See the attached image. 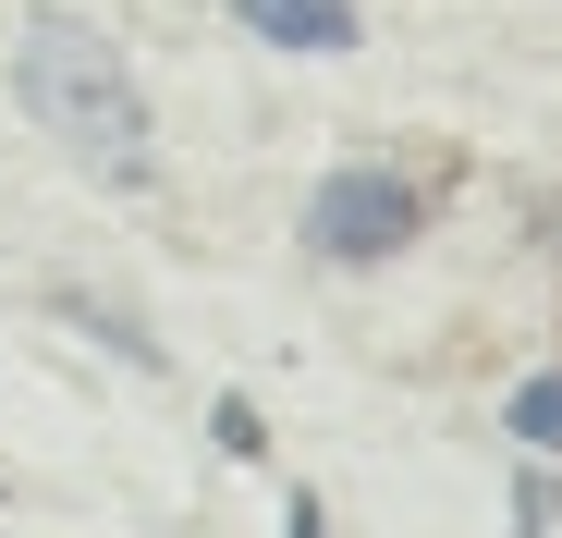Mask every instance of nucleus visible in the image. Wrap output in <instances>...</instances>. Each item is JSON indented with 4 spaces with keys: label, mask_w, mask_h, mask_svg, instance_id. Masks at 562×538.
Instances as JSON below:
<instances>
[{
    "label": "nucleus",
    "mask_w": 562,
    "mask_h": 538,
    "mask_svg": "<svg viewBox=\"0 0 562 538\" xmlns=\"http://www.w3.org/2000/svg\"><path fill=\"white\" fill-rule=\"evenodd\" d=\"M13 86H25V111L99 171V184H147V99H135L123 49L86 25V13H25Z\"/></svg>",
    "instance_id": "1"
},
{
    "label": "nucleus",
    "mask_w": 562,
    "mask_h": 538,
    "mask_svg": "<svg viewBox=\"0 0 562 538\" xmlns=\"http://www.w3.org/2000/svg\"><path fill=\"white\" fill-rule=\"evenodd\" d=\"M428 233V184H404V171H330V184L306 197V257L330 269H367V257H404Z\"/></svg>",
    "instance_id": "2"
},
{
    "label": "nucleus",
    "mask_w": 562,
    "mask_h": 538,
    "mask_svg": "<svg viewBox=\"0 0 562 538\" xmlns=\"http://www.w3.org/2000/svg\"><path fill=\"white\" fill-rule=\"evenodd\" d=\"M233 25L269 49H355V0H233Z\"/></svg>",
    "instance_id": "3"
},
{
    "label": "nucleus",
    "mask_w": 562,
    "mask_h": 538,
    "mask_svg": "<svg viewBox=\"0 0 562 538\" xmlns=\"http://www.w3.org/2000/svg\"><path fill=\"white\" fill-rule=\"evenodd\" d=\"M502 416H514V440H526V453H562V368H550V380H526Z\"/></svg>",
    "instance_id": "4"
},
{
    "label": "nucleus",
    "mask_w": 562,
    "mask_h": 538,
    "mask_svg": "<svg viewBox=\"0 0 562 538\" xmlns=\"http://www.w3.org/2000/svg\"><path fill=\"white\" fill-rule=\"evenodd\" d=\"M209 440H221V453H257V440H269V428H257V404H245V392H233V404H221V416H209Z\"/></svg>",
    "instance_id": "5"
},
{
    "label": "nucleus",
    "mask_w": 562,
    "mask_h": 538,
    "mask_svg": "<svg viewBox=\"0 0 562 538\" xmlns=\"http://www.w3.org/2000/svg\"><path fill=\"white\" fill-rule=\"evenodd\" d=\"M281 538H330V514H318V490H294V502H281Z\"/></svg>",
    "instance_id": "6"
}]
</instances>
